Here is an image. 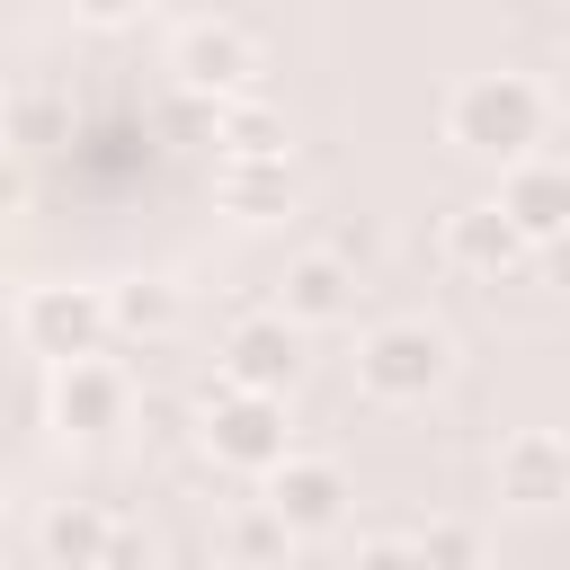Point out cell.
I'll return each mask as SVG.
<instances>
[{
    "instance_id": "7c38bea8",
    "label": "cell",
    "mask_w": 570,
    "mask_h": 570,
    "mask_svg": "<svg viewBox=\"0 0 570 570\" xmlns=\"http://www.w3.org/2000/svg\"><path fill=\"white\" fill-rule=\"evenodd\" d=\"M499 205H508V223H517L534 249L561 240V232H570V160H561V151H534V160L499 169Z\"/></svg>"
},
{
    "instance_id": "7a4b0ae2",
    "label": "cell",
    "mask_w": 570,
    "mask_h": 570,
    "mask_svg": "<svg viewBox=\"0 0 570 570\" xmlns=\"http://www.w3.org/2000/svg\"><path fill=\"white\" fill-rule=\"evenodd\" d=\"M454 374V338L428 321V312H401V321H374L356 338V392L383 401V410H410L428 392H445Z\"/></svg>"
},
{
    "instance_id": "ac0fdd59",
    "label": "cell",
    "mask_w": 570,
    "mask_h": 570,
    "mask_svg": "<svg viewBox=\"0 0 570 570\" xmlns=\"http://www.w3.org/2000/svg\"><path fill=\"white\" fill-rule=\"evenodd\" d=\"M410 543H419L428 570H490V534H481L472 517H428Z\"/></svg>"
},
{
    "instance_id": "44dd1931",
    "label": "cell",
    "mask_w": 570,
    "mask_h": 570,
    "mask_svg": "<svg viewBox=\"0 0 570 570\" xmlns=\"http://www.w3.org/2000/svg\"><path fill=\"white\" fill-rule=\"evenodd\" d=\"M151 561V534L142 525H116V552H107V570H142Z\"/></svg>"
},
{
    "instance_id": "e0dca14e",
    "label": "cell",
    "mask_w": 570,
    "mask_h": 570,
    "mask_svg": "<svg viewBox=\"0 0 570 570\" xmlns=\"http://www.w3.org/2000/svg\"><path fill=\"white\" fill-rule=\"evenodd\" d=\"M107 312H116L125 338H169L178 330V285L169 276H116L107 285Z\"/></svg>"
},
{
    "instance_id": "ffe728a7",
    "label": "cell",
    "mask_w": 570,
    "mask_h": 570,
    "mask_svg": "<svg viewBox=\"0 0 570 570\" xmlns=\"http://www.w3.org/2000/svg\"><path fill=\"white\" fill-rule=\"evenodd\" d=\"M45 116H53V98H45V89H27V98H18V142H27V151L45 142Z\"/></svg>"
},
{
    "instance_id": "3957f363",
    "label": "cell",
    "mask_w": 570,
    "mask_h": 570,
    "mask_svg": "<svg viewBox=\"0 0 570 570\" xmlns=\"http://www.w3.org/2000/svg\"><path fill=\"white\" fill-rule=\"evenodd\" d=\"M205 454L223 463V472H240V481H267V472H285L294 463V436H285V401L276 392H232V383H214L205 392Z\"/></svg>"
},
{
    "instance_id": "ba28073f",
    "label": "cell",
    "mask_w": 570,
    "mask_h": 570,
    "mask_svg": "<svg viewBox=\"0 0 570 570\" xmlns=\"http://www.w3.org/2000/svg\"><path fill=\"white\" fill-rule=\"evenodd\" d=\"M258 499H267V508L294 525V543H303V534H338L356 490H347V472H338L330 454H294L285 472H267V481H258Z\"/></svg>"
},
{
    "instance_id": "7402d4cb",
    "label": "cell",
    "mask_w": 570,
    "mask_h": 570,
    "mask_svg": "<svg viewBox=\"0 0 570 570\" xmlns=\"http://www.w3.org/2000/svg\"><path fill=\"white\" fill-rule=\"evenodd\" d=\"M71 18H89V27H125V18H142V0H71Z\"/></svg>"
},
{
    "instance_id": "5b68a950",
    "label": "cell",
    "mask_w": 570,
    "mask_h": 570,
    "mask_svg": "<svg viewBox=\"0 0 570 570\" xmlns=\"http://www.w3.org/2000/svg\"><path fill=\"white\" fill-rule=\"evenodd\" d=\"M169 71H178V89H196V98H249V80H258V45H249V27H232V18H187L178 36H169Z\"/></svg>"
},
{
    "instance_id": "2e32d148",
    "label": "cell",
    "mask_w": 570,
    "mask_h": 570,
    "mask_svg": "<svg viewBox=\"0 0 570 570\" xmlns=\"http://www.w3.org/2000/svg\"><path fill=\"white\" fill-rule=\"evenodd\" d=\"M214 142H223V160H285V116L267 98H223Z\"/></svg>"
},
{
    "instance_id": "30bf717a",
    "label": "cell",
    "mask_w": 570,
    "mask_h": 570,
    "mask_svg": "<svg viewBox=\"0 0 570 570\" xmlns=\"http://www.w3.org/2000/svg\"><path fill=\"white\" fill-rule=\"evenodd\" d=\"M525 258H534V240L508 223L499 196H472V205L445 214V267H454V276H508V267H525Z\"/></svg>"
},
{
    "instance_id": "8992f818",
    "label": "cell",
    "mask_w": 570,
    "mask_h": 570,
    "mask_svg": "<svg viewBox=\"0 0 570 570\" xmlns=\"http://www.w3.org/2000/svg\"><path fill=\"white\" fill-rule=\"evenodd\" d=\"M214 374L232 383V392H294V374H303V330L285 321V312H240L232 330H223V356H214Z\"/></svg>"
},
{
    "instance_id": "d4e9b609",
    "label": "cell",
    "mask_w": 570,
    "mask_h": 570,
    "mask_svg": "<svg viewBox=\"0 0 570 570\" xmlns=\"http://www.w3.org/2000/svg\"><path fill=\"white\" fill-rule=\"evenodd\" d=\"M561 436H570V428H561Z\"/></svg>"
},
{
    "instance_id": "9a60e30c",
    "label": "cell",
    "mask_w": 570,
    "mask_h": 570,
    "mask_svg": "<svg viewBox=\"0 0 570 570\" xmlns=\"http://www.w3.org/2000/svg\"><path fill=\"white\" fill-rule=\"evenodd\" d=\"M285 552H294V525H285L267 499H240V508L223 517V561H232V570H285Z\"/></svg>"
},
{
    "instance_id": "9c48e42d",
    "label": "cell",
    "mask_w": 570,
    "mask_h": 570,
    "mask_svg": "<svg viewBox=\"0 0 570 570\" xmlns=\"http://www.w3.org/2000/svg\"><path fill=\"white\" fill-rule=\"evenodd\" d=\"M276 312H285L294 330H338V321H356V258H338V249H303V258H285V276H276Z\"/></svg>"
},
{
    "instance_id": "cb8c5ba5",
    "label": "cell",
    "mask_w": 570,
    "mask_h": 570,
    "mask_svg": "<svg viewBox=\"0 0 570 570\" xmlns=\"http://www.w3.org/2000/svg\"><path fill=\"white\" fill-rule=\"evenodd\" d=\"M543 89H552V107H561V116H570V53H561V71H552V80H543Z\"/></svg>"
},
{
    "instance_id": "277c9868",
    "label": "cell",
    "mask_w": 570,
    "mask_h": 570,
    "mask_svg": "<svg viewBox=\"0 0 570 570\" xmlns=\"http://www.w3.org/2000/svg\"><path fill=\"white\" fill-rule=\"evenodd\" d=\"M107 330H116V312H107L98 285H27V294H18V338H27V356H45V365L98 356Z\"/></svg>"
},
{
    "instance_id": "5bb4252c",
    "label": "cell",
    "mask_w": 570,
    "mask_h": 570,
    "mask_svg": "<svg viewBox=\"0 0 570 570\" xmlns=\"http://www.w3.org/2000/svg\"><path fill=\"white\" fill-rule=\"evenodd\" d=\"M214 196L240 223H276V214H294V169L285 160H223L214 169Z\"/></svg>"
},
{
    "instance_id": "6da1fadb",
    "label": "cell",
    "mask_w": 570,
    "mask_h": 570,
    "mask_svg": "<svg viewBox=\"0 0 570 570\" xmlns=\"http://www.w3.org/2000/svg\"><path fill=\"white\" fill-rule=\"evenodd\" d=\"M543 125H552V89L525 80V71H472V80L445 89V142L472 151V160L517 169V160H534Z\"/></svg>"
},
{
    "instance_id": "484cf974",
    "label": "cell",
    "mask_w": 570,
    "mask_h": 570,
    "mask_svg": "<svg viewBox=\"0 0 570 570\" xmlns=\"http://www.w3.org/2000/svg\"><path fill=\"white\" fill-rule=\"evenodd\" d=\"M223 570H232V561H223Z\"/></svg>"
},
{
    "instance_id": "603a6c76",
    "label": "cell",
    "mask_w": 570,
    "mask_h": 570,
    "mask_svg": "<svg viewBox=\"0 0 570 570\" xmlns=\"http://www.w3.org/2000/svg\"><path fill=\"white\" fill-rule=\"evenodd\" d=\"M534 258H543V285H561V294H570V232H561V240H543Z\"/></svg>"
},
{
    "instance_id": "52a82bcc",
    "label": "cell",
    "mask_w": 570,
    "mask_h": 570,
    "mask_svg": "<svg viewBox=\"0 0 570 570\" xmlns=\"http://www.w3.org/2000/svg\"><path fill=\"white\" fill-rule=\"evenodd\" d=\"M134 419V374L116 356H71L53 365V428L62 436H107Z\"/></svg>"
},
{
    "instance_id": "8fae6325",
    "label": "cell",
    "mask_w": 570,
    "mask_h": 570,
    "mask_svg": "<svg viewBox=\"0 0 570 570\" xmlns=\"http://www.w3.org/2000/svg\"><path fill=\"white\" fill-rule=\"evenodd\" d=\"M499 499L508 508H561L570 499V436L561 428H517L499 445Z\"/></svg>"
},
{
    "instance_id": "4fadbf2b",
    "label": "cell",
    "mask_w": 570,
    "mask_h": 570,
    "mask_svg": "<svg viewBox=\"0 0 570 570\" xmlns=\"http://www.w3.org/2000/svg\"><path fill=\"white\" fill-rule=\"evenodd\" d=\"M116 525H125V517H107L98 499H53V508H45V525H36V543H45V561H53V570H107Z\"/></svg>"
},
{
    "instance_id": "d6986e66",
    "label": "cell",
    "mask_w": 570,
    "mask_h": 570,
    "mask_svg": "<svg viewBox=\"0 0 570 570\" xmlns=\"http://www.w3.org/2000/svg\"><path fill=\"white\" fill-rule=\"evenodd\" d=\"M347 570H428V561H419V543H410V534H365Z\"/></svg>"
}]
</instances>
